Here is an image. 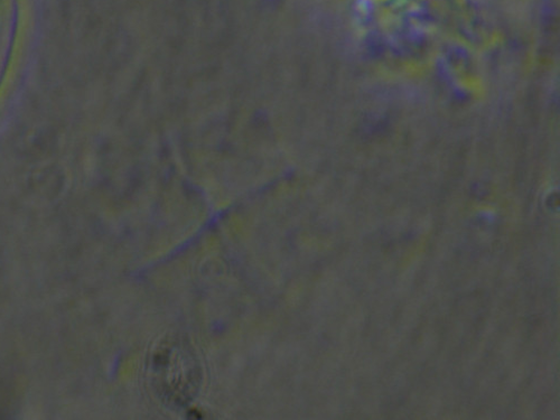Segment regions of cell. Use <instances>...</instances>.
Masks as SVG:
<instances>
[{
	"label": "cell",
	"instance_id": "6da1fadb",
	"mask_svg": "<svg viewBox=\"0 0 560 420\" xmlns=\"http://www.w3.org/2000/svg\"><path fill=\"white\" fill-rule=\"evenodd\" d=\"M157 387L171 404L183 405L199 384V367L187 349L180 343L159 352L153 360Z\"/></svg>",
	"mask_w": 560,
	"mask_h": 420
}]
</instances>
